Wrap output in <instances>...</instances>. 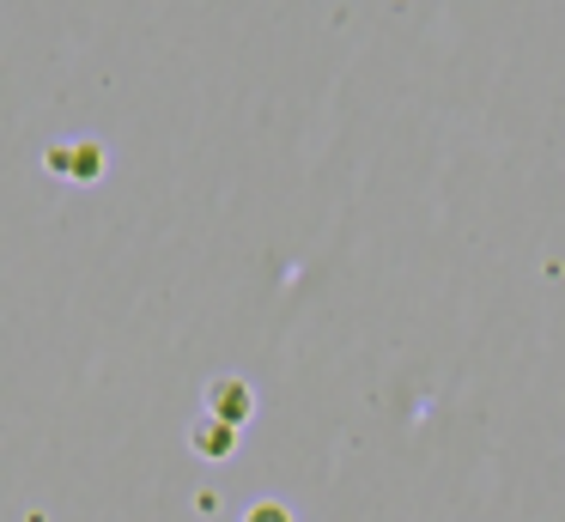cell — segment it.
I'll return each instance as SVG.
<instances>
[{"mask_svg":"<svg viewBox=\"0 0 565 522\" xmlns=\"http://www.w3.org/2000/svg\"><path fill=\"white\" fill-rule=\"evenodd\" d=\"M244 522H298V516L280 504V498H262V504H249V510H244Z\"/></svg>","mask_w":565,"mask_h":522,"instance_id":"277c9868","label":"cell"},{"mask_svg":"<svg viewBox=\"0 0 565 522\" xmlns=\"http://www.w3.org/2000/svg\"><path fill=\"white\" fill-rule=\"evenodd\" d=\"M207 413L244 432L249 413H256V388H249L244 376H213V383H207Z\"/></svg>","mask_w":565,"mask_h":522,"instance_id":"6da1fadb","label":"cell"},{"mask_svg":"<svg viewBox=\"0 0 565 522\" xmlns=\"http://www.w3.org/2000/svg\"><path fill=\"white\" fill-rule=\"evenodd\" d=\"M50 170H55V177H79V182H92V177H98V170H104V152H98V146H55V152H50Z\"/></svg>","mask_w":565,"mask_h":522,"instance_id":"3957f363","label":"cell"},{"mask_svg":"<svg viewBox=\"0 0 565 522\" xmlns=\"http://www.w3.org/2000/svg\"><path fill=\"white\" fill-rule=\"evenodd\" d=\"M189 444H195V456L225 461V456L237 449V425H225V419H213V413H201V419H195V432H189Z\"/></svg>","mask_w":565,"mask_h":522,"instance_id":"7a4b0ae2","label":"cell"}]
</instances>
